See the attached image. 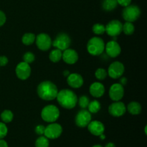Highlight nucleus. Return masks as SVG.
Masks as SVG:
<instances>
[{"label":"nucleus","mask_w":147,"mask_h":147,"mask_svg":"<svg viewBox=\"0 0 147 147\" xmlns=\"http://www.w3.org/2000/svg\"><path fill=\"white\" fill-rule=\"evenodd\" d=\"M134 31L135 27L134 25L133 22H126L123 24V30H122V32H123L124 34H126V35H131V34H134Z\"/></svg>","instance_id":"nucleus-25"},{"label":"nucleus","mask_w":147,"mask_h":147,"mask_svg":"<svg viewBox=\"0 0 147 147\" xmlns=\"http://www.w3.org/2000/svg\"><path fill=\"white\" fill-rule=\"evenodd\" d=\"M35 60V56L31 52H27L26 53H24V56H23V60L24 62H25L26 63H28V64H31Z\"/></svg>","instance_id":"nucleus-31"},{"label":"nucleus","mask_w":147,"mask_h":147,"mask_svg":"<svg viewBox=\"0 0 147 147\" xmlns=\"http://www.w3.org/2000/svg\"><path fill=\"white\" fill-rule=\"evenodd\" d=\"M124 96V88L120 83H114L109 89V97L113 101H119Z\"/></svg>","instance_id":"nucleus-14"},{"label":"nucleus","mask_w":147,"mask_h":147,"mask_svg":"<svg viewBox=\"0 0 147 147\" xmlns=\"http://www.w3.org/2000/svg\"><path fill=\"white\" fill-rule=\"evenodd\" d=\"M63 133V127L59 123H50L45 129L44 135L48 139H56L60 137Z\"/></svg>","instance_id":"nucleus-7"},{"label":"nucleus","mask_w":147,"mask_h":147,"mask_svg":"<svg viewBox=\"0 0 147 147\" xmlns=\"http://www.w3.org/2000/svg\"><path fill=\"white\" fill-rule=\"evenodd\" d=\"M125 71L124 65L119 61H115L109 65L108 75L113 79L120 78Z\"/></svg>","instance_id":"nucleus-10"},{"label":"nucleus","mask_w":147,"mask_h":147,"mask_svg":"<svg viewBox=\"0 0 147 147\" xmlns=\"http://www.w3.org/2000/svg\"><path fill=\"white\" fill-rule=\"evenodd\" d=\"M41 117L45 122L54 123L60 117V110L54 105H47L42 110Z\"/></svg>","instance_id":"nucleus-4"},{"label":"nucleus","mask_w":147,"mask_h":147,"mask_svg":"<svg viewBox=\"0 0 147 147\" xmlns=\"http://www.w3.org/2000/svg\"><path fill=\"white\" fill-rule=\"evenodd\" d=\"M109 112L114 117H121L126 112V106L123 102L114 101L109 106Z\"/></svg>","instance_id":"nucleus-13"},{"label":"nucleus","mask_w":147,"mask_h":147,"mask_svg":"<svg viewBox=\"0 0 147 147\" xmlns=\"http://www.w3.org/2000/svg\"><path fill=\"white\" fill-rule=\"evenodd\" d=\"M37 92L39 97L42 100H53L57 97L58 89L53 82L45 80L38 85Z\"/></svg>","instance_id":"nucleus-2"},{"label":"nucleus","mask_w":147,"mask_h":147,"mask_svg":"<svg viewBox=\"0 0 147 147\" xmlns=\"http://www.w3.org/2000/svg\"><path fill=\"white\" fill-rule=\"evenodd\" d=\"M64 75L65 76H69V71H67V70H65V71L64 72Z\"/></svg>","instance_id":"nucleus-41"},{"label":"nucleus","mask_w":147,"mask_h":147,"mask_svg":"<svg viewBox=\"0 0 147 147\" xmlns=\"http://www.w3.org/2000/svg\"><path fill=\"white\" fill-rule=\"evenodd\" d=\"M88 129L91 134L99 136L104 133L105 126L102 122L99 121H91L88 125Z\"/></svg>","instance_id":"nucleus-17"},{"label":"nucleus","mask_w":147,"mask_h":147,"mask_svg":"<svg viewBox=\"0 0 147 147\" xmlns=\"http://www.w3.org/2000/svg\"><path fill=\"white\" fill-rule=\"evenodd\" d=\"M45 127L43 125H38L35 127V133L37 134V135H40V136H42L44 135V132H45Z\"/></svg>","instance_id":"nucleus-33"},{"label":"nucleus","mask_w":147,"mask_h":147,"mask_svg":"<svg viewBox=\"0 0 147 147\" xmlns=\"http://www.w3.org/2000/svg\"><path fill=\"white\" fill-rule=\"evenodd\" d=\"M67 83L73 88H79L82 87L84 80L81 75L78 73H70L67 78Z\"/></svg>","instance_id":"nucleus-18"},{"label":"nucleus","mask_w":147,"mask_h":147,"mask_svg":"<svg viewBox=\"0 0 147 147\" xmlns=\"http://www.w3.org/2000/svg\"><path fill=\"white\" fill-rule=\"evenodd\" d=\"M78 103L82 109H86L90 103V99L87 96H81L78 99Z\"/></svg>","instance_id":"nucleus-29"},{"label":"nucleus","mask_w":147,"mask_h":147,"mask_svg":"<svg viewBox=\"0 0 147 147\" xmlns=\"http://www.w3.org/2000/svg\"><path fill=\"white\" fill-rule=\"evenodd\" d=\"M92 120L91 113L86 109H82L79 111L76 114L75 121L76 126L80 128L87 127Z\"/></svg>","instance_id":"nucleus-8"},{"label":"nucleus","mask_w":147,"mask_h":147,"mask_svg":"<svg viewBox=\"0 0 147 147\" xmlns=\"http://www.w3.org/2000/svg\"><path fill=\"white\" fill-rule=\"evenodd\" d=\"M8 133V129L4 122H0V139L5 137Z\"/></svg>","instance_id":"nucleus-32"},{"label":"nucleus","mask_w":147,"mask_h":147,"mask_svg":"<svg viewBox=\"0 0 147 147\" xmlns=\"http://www.w3.org/2000/svg\"><path fill=\"white\" fill-rule=\"evenodd\" d=\"M31 67L30 64L25 62H20L18 63L15 69V73L17 78L22 80H25L30 78L31 75Z\"/></svg>","instance_id":"nucleus-12"},{"label":"nucleus","mask_w":147,"mask_h":147,"mask_svg":"<svg viewBox=\"0 0 147 147\" xmlns=\"http://www.w3.org/2000/svg\"><path fill=\"white\" fill-rule=\"evenodd\" d=\"M93 32L94 34L97 35H101L106 32V26H104L102 24H95L93 26Z\"/></svg>","instance_id":"nucleus-28"},{"label":"nucleus","mask_w":147,"mask_h":147,"mask_svg":"<svg viewBox=\"0 0 147 147\" xmlns=\"http://www.w3.org/2000/svg\"><path fill=\"white\" fill-rule=\"evenodd\" d=\"M0 147H8L7 142L4 141V139H0Z\"/></svg>","instance_id":"nucleus-38"},{"label":"nucleus","mask_w":147,"mask_h":147,"mask_svg":"<svg viewBox=\"0 0 147 147\" xmlns=\"http://www.w3.org/2000/svg\"><path fill=\"white\" fill-rule=\"evenodd\" d=\"M118 5L117 0H103L102 7L105 11H111L116 8Z\"/></svg>","instance_id":"nucleus-22"},{"label":"nucleus","mask_w":147,"mask_h":147,"mask_svg":"<svg viewBox=\"0 0 147 147\" xmlns=\"http://www.w3.org/2000/svg\"><path fill=\"white\" fill-rule=\"evenodd\" d=\"M52 39L47 33H40L36 36L35 43L38 49L42 51H47L52 46Z\"/></svg>","instance_id":"nucleus-9"},{"label":"nucleus","mask_w":147,"mask_h":147,"mask_svg":"<svg viewBox=\"0 0 147 147\" xmlns=\"http://www.w3.org/2000/svg\"><path fill=\"white\" fill-rule=\"evenodd\" d=\"M123 30V24L119 20H111L106 26V32L112 37L120 35Z\"/></svg>","instance_id":"nucleus-11"},{"label":"nucleus","mask_w":147,"mask_h":147,"mask_svg":"<svg viewBox=\"0 0 147 147\" xmlns=\"http://www.w3.org/2000/svg\"><path fill=\"white\" fill-rule=\"evenodd\" d=\"M100 109H101V105L97 100H92L91 102L90 101L88 106V111L90 113H97L100 110Z\"/></svg>","instance_id":"nucleus-24"},{"label":"nucleus","mask_w":147,"mask_h":147,"mask_svg":"<svg viewBox=\"0 0 147 147\" xmlns=\"http://www.w3.org/2000/svg\"><path fill=\"white\" fill-rule=\"evenodd\" d=\"M93 147H103V146H101L100 145H99V144H96V145H94Z\"/></svg>","instance_id":"nucleus-42"},{"label":"nucleus","mask_w":147,"mask_h":147,"mask_svg":"<svg viewBox=\"0 0 147 147\" xmlns=\"http://www.w3.org/2000/svg\"><path fill=\"white\" fill-rule=\"evenodd\" d=\"M62 55H63V51H61L59 49L55 48L50 53L49 59L53 63H58L62 59Z\"/></svg>","instance_id":"nucleus-21"},{"label":"nucleus","mask_w":147,"mask_h":147,"mask_svg":"<svg viewBox=\"0 0 147 147\" xmlns=\"http://www.w3.org/2000/svg\"><path fill=\"white\" fill-rule=\"evenodd\" d=\"M14 119V114L10 110H4L1 113V119L4 123H10Z\"/></svg>","instance_id":"nucleus-26"},{"label":"nucleus","mask_w":147,"mask_h":147,"mask_svg":"<svg viewBox=\"0 0 147 147\" xmlns=\"http://www.w3.org/2000/svg\"><path fill=\"white\" fill-rule=\"evenodd\" d=\"M35 34L31 32H27L25 33L22 36V42L25 45H31L32 44H33L35 42Z\"/></svg>","instance_id":"nucleus-23"},{"label":"nucleus","mask_w":147,"mask_h":147,"mask_svg":"<svg viewBox=\"0 0 147 147\" xmlns=\"http://www.w3.org/2000/svg\"><path fill=\"white\" fill-rule=\"evenodd\" d=\"M105 45L103 39L98 37H93L88 42L87 50L91 55H100L105 50Z\"/></svg>","instance_id":"nucleus-3"},{"label":"nucleus","mask_w":147,"mask_h":147,"mask_svg":"<svg viewBox=\"0 0 147 147\" xmlns=\"http://www.w3.org/2000/svg\"><path fill=\"white\" fill-rule=\"evenodd\" d=\"M7 20V17H6V14H4V11L0 10V27L4 25Z\"/></svg>","instance_id":"nucleus-36"},{"label":"nucleus","mask_w":147,"mask_h":147,"mask_svg":"<svg viewBox=\"0 0 147 147\" xmlns=\"http://www.w3.org/2000/svg\"><path fill=\"white\" fill-rule=\"evenodd\" d=\"M99 137H100V139H101V140H104V139H106V136L104 135V134H102L101 135H100V136H99Z\"/></svg>","instance_id":"nucleus-40"},{"label":"nucleus","mask_w":147,"mask_h":147,"mask_svg":"<svg viewBox=\"0 0 147 147\" xmlns=\"http://www.w3.org/2000/svg\"><path fill=\"white\" fill-rule=\"evenodd\" d=\"M49 139L45 136H40L35 142V147H49Z\"/></svg>","instance_id":"nucleus-27"},{"label":"nucleus","mask_w":147,"mask_h":147,"mask_svg":"<svg viewBox=\"0 0 147 147\" xmlns=\"http://www.w3.org/2000/svg\"><path fill=\"white\" fill-rule=\"evenodd\" d=\"M78 53L73 49L67 48L63 53L62 59L65 63L68 65H73L78 60Z\"/></svg>","instance_id":"nucleus-16"},{"label":"nucleus","mask_w":147,"mask_h":147,"mask_svg":"<svg viewBox=\"0 0 147 147\" xmlns=\"http://www.w3.org/2000/svg\"><path fill=\"white\" fill-rule=\"evenodd\" d=\"M105 147H116V145L113 143H112V142H109V143H108L105 146Z\"/></svg>","instance_id":"nucleus-39"},{"label":"nucleus","mask_w":147,"mask_h":147,"mask_svg":"<svg viewBox=\"0 0 147 147\" xmlns=\"http://www.w3.org/2000/svg\"><path fill=\"white\" fill-rule=\"evenodd\" d=\"M108 76V73L105 69L99 67L95 72V76L98 80H103L106 78Z\"/></svg>","instance_id":"nucleus-30"},{"label":"nucleus","mask_w":147,"mask_h":147,"mask_svg":"<svg viewBox=\"0 0 147 147\" xmlns=\"http://www.w3.org/2000/svg\"><path fill=\"white\" fill-rule=\"evenodd\" d=\"M105 50L108 56L110 57H118L121 53V47L116 40H111L105 45Z\"/></svg>","instance_id":"nucleus-15"},{"label":"nucleus","mask_w":147,"mask_h":147,"mask_svg":"<svg viewBox=\"0 0 147 147\" xmlns=\"http://www.w3.org/2000/svg\"><path fill=\"white\" fill-rule=\"evenodd\" d=\"M141 15V9L138 6L130 5L124 7L122 11V16L123 20L126 22H134L139 18Z\"/></svg>","instance_id":"nucleus-5"},{"label":"nucleus","mask_w":147,"mask_h":147,"mask_svg":"<svg viewBox=\"0 0 147 147\" xmlns=\"http://www.w3.org/2000/svg\"><path fill=\"white\" fill-rule=\"evenodd\" d=\"M127 78L125 77H121L120 78V80H119V83H120L121 85H122V86H126V84H127Z\"/></svg>","instance_id":"nucleus-37"},{"label":"nucleus","mask_w":147,"mask_h":147,"mask_svg":"<svg viewBox=\"0 0 147 147\" xmlns=\"http://www.w3.org/2000/svg\"><path fill=\"white\" fill-rule=\"evenodd\" d=\"M9 60L6 56L1 55L0 56V67H4L8 64Z\"/></svg>","instance_id":"nucleus-35"},{"label":"nucleus","mask_w":147,"mask_h":147,"mask_svg":"<svg viewBox=\"0 0 147 147\" xmlns=\"http://www.w3.org/2000/svg\"><path fill=\"white\" fill-rule=\"evenodd\" d=\"M70 44H71V39L70 36L67 33L61 32L56 36L55 39L52 42V46L59 49L61 51H64L65 50L70 47Z\"/></svg>","instance_id":"nucleus-6"},{"label":"nucleus","mask_w":147,"mask_h":147,"mask_svg":"<svg viewBox=\"0 0 147 147\" xmlns=\"http://www.w3.org/2000/svg\"><path fill=\"white\" fill-rule=\"evenodd\" d=\"M117 3L121 7H126L130 5L131 3V0H117Z\"/></svg>","instance_id":"nucleus-34"},{"label":"nucleus","mask_w":147,"mask_h":147,"mask_svg":"<svg viewBox=\"0 0 147 147\" xmlns=\"http://www.w3.org/2000/svg\"><path fill=\"white\" fill-rule=\"evenodd\" d=\"M126 110L131 115H139L142 112V105L139 102L132 101L128 104V106L126 107Z\"/></svg>","instance_id":"nucleus-20"},{"label":"nucleus","mask_w":147,"mask_h":147,"mask_svg":"<svg viewBox=\"0 0 147 147\" xmlns=\"http://www.w3.org/2000/svg\"><path fill=\"white\" fill-rule=\"evenodd\" d=\"M90 95L94 98H100L104 95L105 87L100 82H94L89 88Z\"/></svg>","instance_id":"nucleus-19"},{"label":"nucleus","mask_w":147,"mask_h":147,"mask_svg":"<svg viewBox=\"0 0 147 147\" xmlns=\"http://www.w3.org/2000/svg\"><path fill=\"white\" fill-rule=\"evenodd\" d=\"M60 106L65 109H73L78 103V96L70 89H63L58 91L56 97Z\"/></svg>","instance_id":"nucleus-1"}]
</instances>
